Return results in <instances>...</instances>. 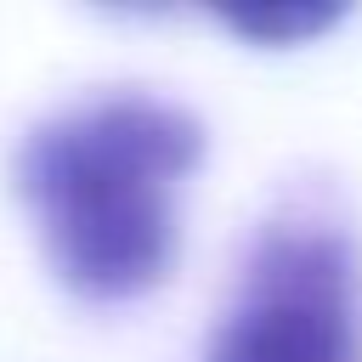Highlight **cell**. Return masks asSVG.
Segmentation results:
<instances>
[{
    "mask_svg": "<svg viewBox=\"0 0 362 362\" xmlns=\"http://www.w3.org/2000/svg\"><path fill=\"white\" fill-rule=\"evenodd\" d=\"M198 158L204 124L141 90L85 96L40 119L17 147V192L57 283L85 300H136L164 283Z\"/></svg>",
    "mask_w": 362,
    "mask_h": 362,
    "instance_id": "cell-1",
    "label": "cell"
},
{
    "mask_svg": "<svg viewBox=\"0 0 362 362\" xmlns=\"http://www.w3.org/2000/svg\"><path fill=\"white\" fill-rule=\"evenodd\" d=\"M204 362H362V260L339 226L260 232Z\"/></svg>",
    "mask_w": 362,
    "mask_h": 362,
    "instance_id": "cell-2",
    "label": "cell"
},
{
    "mask_svg": "<svg viewBox=\"0 0 362 362\" xmlns=\"http://www.w3.org/2000/svg\"><path fill=\"white\" fill-rule=\"evenodd\" d=\"M339 17H345V6H249V11H221V23L232 34L266 40V45H300V40L322 34Z\"/></svg>",
    "mask_w": 362,
    "mask_h": 362,
    "instance_id": "cell-3",
    "label": "cell"
}]
</instances>
